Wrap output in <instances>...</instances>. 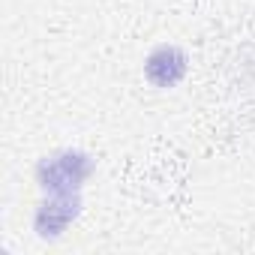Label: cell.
I'll return each mask as SVG.
<instances>
[{
    "label": "cell",
    "instance_id": "3",
    "mask_svg": "<svg viewBox=\"0 0 255 255\" xmlns=\"http://www.w3.org/2000/svg\"><path fill=\"white\" fill-rule=\"evenodd\" d=\"M186 69H189V57L183 48L177 45H159L150 51V57L144 60V78L159 87V90H168V87H177L183 78H186Z\"/></svg>",
    "mask_w": 255,
    "mask_h": 255
},
{
    "label": "cell",
    "instance_id": "2",
    "mask_svg": "<svg viewBox=\"0 0 255 255\" xmlns=\"http://www.w3.org/2000/svg\"><path fill=\"white\" fill-rule=\"evenodd\" d=\"M81 216V192H48L33 213V231L39 240H57Z\"/></svg>",
    "mask_w": 255,
    "mask_h": 255
},
{
    "label": "cell",
    "instance_id": "1",
    "mask_svg": "<svg viewBox=\"0 0 255 255\" xmlns=\"http://www.w3.org/2000/svg\"><path fill=\"white\" fill-rule=\"evenodd\" d=\"M96 171V162L84 150H57L36 165V183L45 192H81L90 174Z\"/></svg>",
    "mask_w": 255,
    "mask_h": 255
}]
</instances>
